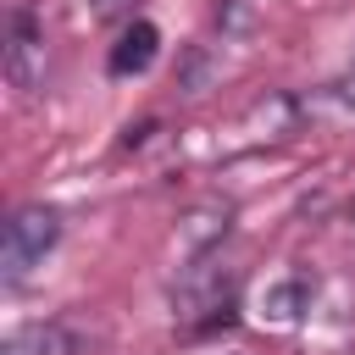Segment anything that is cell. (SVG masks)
<instances>
[{"label": "cell", "mask_w": 355, "mask_h": 355, "mask_svg": "<svg viewBox=\"0 0 355 355\" xmlns=\"http://www.w3.org/2000/svg\"><path fill=\"white\" fill-rule=\"evenodd\" d=\"M55 239H61V216H55L50 205H22V211H11L6 239H0V266H6V277H11V283L28 277V272L55 250Z\"/></svg>", "instance_id": "obj_2"}, {"label": "cell", "mask_w": 355, "mask_h": 355, "mask_svg": "<svg viewBox=\"0 0 355 355\" xmlns=\"http://www.w3.org/2000/svg\"><path fill=\"white\" fill-rule=\"evenodd\" d=\"M0 355H78V338L61 327V322H28V327H11Z\"/></svg>", "instance_id": "obj_5"}, {"label": "cell", "mask_w": 355, "mask_h": 355, "mask_svg": "<svg viewBox=\"0 0 355 355\" xmlns=\"http://www.w3.org/2000/svg\"><path fill=\"white\" fill-rule=\"evenodd\" d=\"M311 294H316V283H311L305 272H283V277H272V283L261 288V316H266L272 327H294V322L311 311Z\"/></svg>", "instance_id": "obj_4"}, {"label": "cell", "mask_w": 355, "mask_h": 355, "mask_svg": "<svg viewBox=\"0 0 355 355\" xmlns=\"http://www.w3.org/2000/svg\"><path fill=\"white\" fill-rule=\"evenodd\" d=\"M128 11V0H94V17L100 22H111V17H122Z\"/></svg>", "instance_id": "obj_8"}, {"label": "cell", "mask_w": 355, "mask_h": 355, "mask_svg": "<svg viewBox=\"0 0 355 355\" xmlns=\"http://www.w3.org/2000/svg\"><path fill=\"white\" fill-rule=\"evenodd\" d=\"M233 288H239V272L211 250V255H194L178 283H172V311L183 327H216L233 305Z\"/></svg>", "instance_id": "obj_1"}, {"label": "cell", "mask_w": 355, "mask_h": 355, "mask_svg": "<svg viewBox=\"0 0 355 355\" xmlns=\"http://www.w3.org/2000/svg\"><path fill=\"white\" fill-rule=\"evenodd\" d=\"M222 233H227V205H200V211L183 222V244H189L194 255H211V250L222 244Z\"/></svg>", "instance_id": "obj_7"}, {"label": "cell", "mask_w": 355, "mask_h": 355, "mask_svg": "<svg viewBox=\"0 0 355 355\" xmlns=\"http://www.w3.org/2000/svg\"><path fill=\"white\" fill-rule=\"evenodd\" d=\"M349 233H355V200H349Z\"/></svg>", "instance_id": "obj_9"}, {"label": "cell", "mask_w": 355, "mask_h": 355, "mask_svg": "<svg viewBox=\"0 0 355 355\" xmlns=\"http://www.w3.org/2000/svg\"><path fill=\"white\" fill-rule=\"evenodd\" d=\"M6 78L11 89H39L44 83V33L28 11L11 17V33H6Z\"/></svg>", "instance_id": "obj_3"}, {"label": "cell", "mask_w": 355, "mask_h": 355, "mask_svg": "<svg viewBox=\"0 0 355 355\" xmlns=\"http://www.w3.org/2000/svg\"><path fill=\"white\" fill-rule=\"evenodd\" d=\"M155 44H161V33H155L150 22H128V28H122V39H116V50H111V78L144 72V67L155 61Z\"/></svg>", "instance_id": "obj_6"}]
</instances>
